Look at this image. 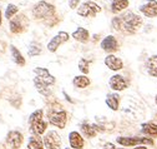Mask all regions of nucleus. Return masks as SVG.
Here are the masks:
<instances>
[{
  "label": "nucleus",
  "instance_id": "423d86ee",
  "mask_svg": "<svg viewBox=\"0 0 157 149\" xmlns=\"http://www.w3.org/2000/svg\"><path fill=\"white\" fill-rule=\"evenodd\" d=\"M43 143L45 149H60L63 145L61 135L56 130H49L43 137Z\"/></svg>",
  "mask_w": 157,
  "mask_h": 149
},
{
  "label": "nucleus",
  "instance_id": "c756f323",
  "mask_svg": "<svg viewBox=\"0 0 157 149\" xmlns=\"http://www.w3.org/2000/svg\"><path fill=\"white\" fill-rule=\"evenodd\" d=\"M78 3H80V0H70V2H69V6L71 9H75L76 6H78Z\"/></svg>",
  "mask_w": 157,
  "mask_h": 149
},
{
  "label": "nucleus",
  "instance_id": "473e14b6",
  "mask_svg": "<svg viewBox=\"0 0 157 149\" xmlns=\"http://www.w3.org/2000/svg\"><path fill=\"white\" fill-rule=\"evenodd\" d=\"M5 46H6V44L4 42H0V54L5 51Z\"/></svg>",
  "mask_w": 157,
  "mask_h": 149
},
{
  "label": "nucleus",
  "instance_id": "9d476101",
  "mask_svg": "<svg viewBox=\"0 0 157 149\" xmlns=\"http://www.w3.org/2000/svg\"><path fill=\"white\" fill-rule=\"evenodd\" d=\"M67 40H69V34L65 33V31H59L48 43V50L51 51V53H55L59 46H60L61 44H64V43H66Z\"/></svg>",
  "mask_w": 157,
  "mask_h": 149
},
{
  "label": "nucleus",
  "instance_id": "aec40b11",
  "mask_svg": "<svg viewBox=\"0 0 157 149\" xmlns=\"http://www.w3.org/2000/svg\"><path fill=\"white\" fill-rule=\"evenodd\" d=\"M146 71L150 77L157 78V55H152L146 62Z\"/></svg>",
  "mask_w": 157,
  "mask_h": 149
},
{
  "label": "nucleus",
  "instance_id": "b1692460",
  "mask_svg": "<svg viewBox=\"0 0 157 149\" xmlns=\"http://www.w3.org/2000/svg\"><path fill=\"white\" fill-rule=\"evenodd\" d=\"M10 51H11V57H13V60H14L15 64H17L19 66H24L26 64L25 58L23 57V54L16 49V46L10 45Z\"/></svg>",
  "mask_w": 157,
  "mask_h": 149
},
{
  "label": "nucleus",
  "instance_id": "bb28decb",
  "mask_svg": "<svg viewBox=\"0 0 157 149\" xmlns=\"http://www.w3.org/2000/svg\"><path fill=\"white\" fill-rule=\"evenodd\" d=\"M28 54H29V57H36V55L41 54V45H40V43L31 42L30 46H29V50H28Z\"/></svg>",
  "mask_w": 157,
  "mask_h": 149
},
{
  "label": "nucleus",
  "instance_id": "f03ea898",
  "mask_svg": "<svg viewBox=\"0 0 157 149\" xmlns=\"http://www.w3.org/2000/svg\"><path fill=\"white\" fill-rule=\"evenodd\" d=\"M46 118H48L49 124L57 127L59 129H64L69 122V113L64 109L61 103H59L57 100H54L49 103L48 105Z\"/></svg>",
  "mask_w": 157,
  "mask_h": 149
},
{
  "label": "nucleus",
  "instance_id": "6ab92c4d",
  "mask_svg": "<svg viewBox=\"0 0 157 149\" xmlns=\"http://www.w3.org/2000/svg\"><path fill=\"white\" fill-rule=\"evenodd\" d=\"M34 85H35V88H36V90L40 93V94H43L44 97H51V94H52V91H51V89H50V87L49 85H46L45 83H43L40 79H39L37 77H35L34 78Z\"/></svg>",
  "mask_w": 157,
  "mask_h": 149
},
{
  "label": "nucleus",
  "instance_id": "a211bd4d",
  "mask_svg": "<svg viewBox=\"0 0 157 149\" xmlns=\"http://www.w3.org/2000/svg\"><path fill=\"white\" fill-rule=\"evenodd\" d=\"M120 100H121V98H120V95L117 94V93H110V94L106 95V100L105 102H106L107 107L111 110L117 111L119 108H120Z\"/></svg>",
  "mask_w": 157,
  "mask_h": 149
},
{
  "label": "nucleus",
  "instance_id": "ddd939ff",
  "mask_svg": "<svg viewBox=\"0 0 157 149\" xmlns=\"http://www.w3.org/2000/svg\"><path fill=\"white\" fill-rule=\"evenodd\" d=\"M140 11L147 18H156L157 16V2L156 0H146L140 6Z\"/></svg>",
  "mask_w": 157,
  "mask_h": 149
},
{
  "label": "nucleus",
  "instance_id": "6e6552de",
  "mask_svg": "<svg viewBox=\"0 0 157 149\" xmlns=\"http://www.w3.org/2000/svg\"><path fill=\"white\" fill-rule=\"evenodd\" d=\"M28 26H29V20L24 14L14 16L13 19H10V31L14 34L23 33Z\"/></svg>",
  "mask_w": 157,
  "mask_h": 149
},
{
  "label": "nucleus",
  "instance_id": "2eb2a0df",
  "mask_svg": "<svg viewBox=\"0 0 157 149\" xmlns=\"http://www.w3.org/2000/svg\"><path fill=\"white\" fill-rule=\"evenodd\" d=\"M105 65L110 69V70H113V71H119L124 68V62L117 58L116 55L113 54H109L107 57L105 58Z\"/></svg>",
  "mask_w": 157,
  "mask_h": 149
},
{
  "label": "nucleus",
  "instance_id": "4be33fe9",
  "mask_svg": "<svg viewBox=\"0 0 157 149\" xmlns=\"http://www.w3.org/2000/svg\"><path fill=\"white\" fill-rule=\"evenodd\" d=\"M72 38L77 42H80V43H86L90 38V34L89 31L85 29V28H81V26H78L74 33H72Z\"/></svg>",
  "mask_w": 157,
  "mask_h": 149
},
{
  "label": "nucleus",
  "instance_id": "a878e982",
  "mask_svg": "<svg viewBox=\"0 0 157 149\" xmlns=\"http://www.w3.org/2000/svg\"><path fill=\"white\" fill-rule=\"evenodd\" d=\"M127 6H128V0H112L111 2V10L115 14L121 13Z\"/></svg>",
  "mask_w": 157,
  "mask_h": 149
},
{
  "label": "nucleus",
  "instance_id": "f257e3e1",
  "mask_svg": "<svg viewBox=\"0 0 157 149\" xmlns=\"http://www.w3.org/2000/svg\"><path fill=\"white\" fill-rule=\"evenodd\" d=\"M144 24L142 18L136 15L132 11H126L112 19V26L117 31H122L125 34H135Z\"/></svg>",
  "mask_w": 157,
  "mask_h": 149
},
{
  "label": "nucleus",
  "instance_id": "cd10ccee",
  "mask_svg": "<svg viewBox=\"0 0 157 149\" xmlns=\"http://www.w3.org/2000/svg\"><path fill=\"white\" fill-rule=\"evenodd\" d=\"M17 11H19V8H17L16 5L9 4V5L6 6V10H5V18H6V19H13L14 15H15Z\"/></svg>",
  "mask_w": 157,
  "mask_h": 149
},
{
  "label": "nucleus",
  "instance_id": "7c9ffc66",
  "mask_svg": "<svg viewBox=\"0 0 157 149\" xmlns=\"http://www.w3.org/2000/svg\"><path fill=\"white\" fill-rule=\"evenodd\" d=\"M63 94H64V97H65V99H66V100H67L69 103H71V104H75V100H74V99H72V98H71V97H70V95L67 94V93H66L65 90L63 91Z\"/></svg>",
  "mask_w": 157,
  "mask_h": 149
},
{
  "label": "nucleus",
  "instance_id": "e433bc0d",
  "mask_svg": "<svg viewBox=\"0 0 157 149\" xmlns=\"http://www.w3.org/2000/svg\"><path fill=\"white\" fill-rule=\"evenodd\" d=\"M155 119H156V120H157V114H156V117H155Z\"/></svg>",
  "mask_w": 157,
  "mask_h": 149
},
{
  "label": "nucleus",
  "instance_id": "dca6fc26",
  "mask_svg": "<svg viewBox=\"0 0 157 149\" xmlns=\"http://www.w3.org/2000/svg\"><path fill=\"white\" fill-rule=\"evenodd\" d=\"M100 46H101V49L105 50L106 53H113V51H116V50H119V43H117L116 38H115V36H112V35L106 36V38L101 42Z\"/></svg>",
  "mask_w": 157,
  "mask_h": 149
},
{
  "label": "nucleus",
  "instance_id": "4c0bfd02",
  "mask_svg": "<svg viewBox=\"0 0 157 149\" xmlns=\"http://www.w3.org/2000/svg\"><path fill=\"white\" fill-rule=\"evenodd\" d=\"M64 149H70V148H64Z\"/></svg>",
  "mask_w": 157,
  "mask_h": 149
},
{
  "label": "nucleus",
  "instance_id": "39448f33",
  "mask_svg": "<svg viewBox=\"0 0 157 149\" xmlns=\"http://www.w3.org/2000/svg\"><path fill=\"white\" fill-rule=\"evenodd\" d=\"M116 143L125 148L137 147V145H155V142L150 137H117Z\"/></svg>",
  "mask_w": 157,
  "mask_h": 149
},
{
  "label": "nucleus",
  "instance_id": "2f4dec72",
  "mask_svg": "<svg viewBox=\"0 0 157 149\" xmlns=\"http://www.w3.org/2000/svg\"><path fill=\"white\" fill-rule=\"evenodd\" d=\"M105 149H125V148H117L112 143H106L105 144Z\"/></svg>",
  "mask_w": 157,
  "mask_h": 149
},
{
  "label": "nucleus",
  "instance_id": "c85d7f7f",
  "mask_svg": "<svg viewBox=\"0 0 157 149\" xmlns=\"http://www.w3.org/2000/svg\"><path fill=\"white\" fill-rule=\"evenodd\" d=\"M78 69L81 70V73L84 74V75H86V74H89L90 71V66H89V62L86 59H80V62H78Z\"/></svg>",
  "mask_w": 157,
  "mask_h": 149
},
{
  "label": "nucleus",
  "instance_id": "20e7f679",
  "mask_svg": "<svg viewBox=\"0 0 157 149\" xmlns=\"http://www.w3.org/2000/svg\"><path fill=\"white\" fill-rule=\"evenodd\" d=\"M33 15L35 19L44 20L46 24H49V20L55 18V8L46 2H39L33 8Z\"/></svg>",
  "mask_w": 157,
  "mask_h": 149
},
{
  "label": "nucleus",
  "instance_id": "4468645a",
  "mask_svg": "<svg viewBox=\"0 0 157 149\" xmlns=\"http://www.w3.org/2000/svg\"><path fill=\"white\" fill-rule=\"evenodd\" d=\"M69 144L72 149H84L85 147L84 137L76 130H72V132L69 133Z\"/></svg>",
  "mask_w": 157,
  "mask_h": 149
},
{
  "label": "nucleus",
  "instance_id": "1a4fd4ad",
  "mask_svg": "<svg viewBox=\"0 0 157 149\" xmlns=\"http://www.w3.org/2000/svg\"><path fill=\"white\" fill-rule=\"evenodd\" d=\"M100 11H101V8L97 4H95L94 2H85L77 9V14L80 16H84V18H89V16L92 18Z\"/></svg>",
  "mask_w": 157,
  "mask_h": 149
},
{
  "label": "nucleus",
  "instance_id": "9b49d317",
  "mask_svg": "<svg viewBox=\"0 0 157 149\" xmlns=\"http://www.w3.org/2000/svg\"><path fill=\"white\" fill-rule=\"evenodd\" d=\"M109 85L115 91H122L128 87V83L122 75H120V74H115V75H112L109 79Z\"/></svg>",
  "mask_w": 157,
  "mask_h": 149
},
{
  "label": "nucleus",
  "instance_id": "f3484780",
  "mask_svg": "<svg viewBox=\"0 0 157 149\" xmlns=\"http://www.w3.org/2000/svg\"><path fill=\"white\" fill-rule=\"evenodd\" d=\"M141 133L150 138H157V123L147 122L141 125Z\"/></svg>",
  "mask_w": 157,
  "mask_h": 149
},
{
  "label": "nucleus",
  "instance_id": "5701e85b",
  "mask_svg": "<svg viewBox=\"0 0 157 149\" xmlns=\"http://www.w3.org/2000/svg\"><path fill=\"white\" fill-rule=\"evenodd\" d=\"M28 149H45L43 138L40 135L31 134V137L29 138V142H28Z\"/></svg>",
  "mask_w": 157,
  "mask_h": 149
},
{
  "label": "nucleus",
  "instance_id": "f8f14e48",
  "mask_svg": "<svg viewBox=\"0 0 157 149\" xmlns=\"http://www.w3.org/2000/svg\"><path fill=\"white\" fill-rule=\"evenodd\" d=\"M34 73L36 74V77L40 79L43 83H45L46 85H49V87H51V85H54L55 84V77H52L51 74L49 73V70L46 69V68H41V66H37V68H35L34 69Z\"/></svg>",
  "mask_w": 157,
  "mask_h": 149
},
{
  "label": "nucleus",
  "instance_id": "0eeeda50",
  "mask_svg": "<svg viewBox=\"0 0 157 149\" xmlns=\"http://www.w3.org/2000/svg\"><path fill=\"white\" fill-rule=\"evenodd\" d=\"M24 143V135L19 130H10L5 138L6 149H20Z\"/></svg>",
  "mask_w": 157,
  "mask_h": 149
},
{
  "label": "nucleus",
  "instance_id": "7ed1b4c3",
  "mask_svg": "<svg viewBox=\"0 0 157 149\" xmlns=\"http://www.w3.org/2000/svg\"><path fill=\"white\" fill-rule=\"evenodd\" d=\"M49 122L44 120V110L36 109L29 117V128L33 135H44L48 130Z\"/></svg>",
  "mask_w": 157,
  "mask_h": 149
},
{
  "label": "nucleus",
  "instance_id": "72a5a7b5",
  "mask_svg": "<svg viewBox=\"0 0 157 149\" xmlns=\"http://www.w3.org/2000/svg\"><path fill=\"white\" fill-rule=\"evenodd\" d=\"M133 149H148L146 145H137V147H135Z\"/></svg>",
  "mask_w": 157,
  "mask_h": 149
},
{
  "label": "nucleus",
  "instance_id": "f704fd0d",
  "mask_svg": "<svg viewBox=\"0 0 157 149\" xmlns=\"http://www.w3.org/2000/svg\"><path fill=\"white\" fill-rule=\"evenodd\" d=\"M0 25H2V8H0Z\"/></svg>",
  "mask_w": 157,
  "mask_h": 149
},
{
  "label": "nucleus",
  "instance_id": "393cba45",
  "mask_svg": "<svg viewBox=\"0 0 157 149\" xmlns=\"http://www.w3.org/2000/svg\"><path fill=\"white\" fill-rule=\"evenodd\" d=\"M90 79H89V77H86V75H77V77H75L74 78V80H72V84H74V87H76V88H78V89H85V88H87L89 85H90Z\"/></svg>",
  "mask_w": 157,
  "mask_h": 149
},
{
  "label": "nucleus",
  "instance_id": "412c9836",
  "mask_svg": "<svg viewBox=\"0 0 157 149\" xmlns=\"http://www.w3.org/2000/svg\"><path fill=\"white\" fill-rule=\"evenodd\" d=\"M80 130H81V134L87 138V139H92L97 135V132L95 130L94 125L92 124H89L87 122H84L81 125H80Z\"/></svg>",
  "mask_w": 157,
  "mask_h": 149
},
{
  "label": "nucleus",
  "instance_id": "c9c22d12",
  "mask_svg": "<svg viewBox=\"0 0 157 149\" xmlns=\"http://www.w3.org/2000/svg\"><path fill=\"white\" fill-rule=\"evenodd\" d=\"M155 103L157 104V94H156V97H155Z\"/></svg>",
  "mask_w": 157,
  "mask_h": 149
}]
</instances>
